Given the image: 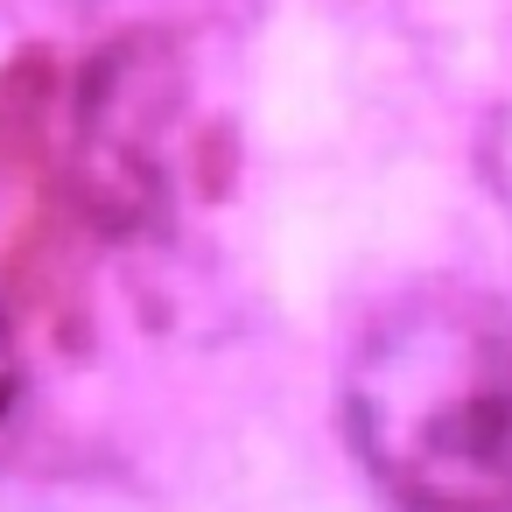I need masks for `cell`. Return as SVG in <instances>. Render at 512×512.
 Returning a JSON list of instances; mask_svg holds the SVG:
<instances>
[{"instance_id":"cell-2","label":"cell","mask_w":512,"mask_h":512,"mask_svg":"<svg viewBox=\"0 0 512 512\" xmlns=\"http://www.w3.org/2000/svg\"><path fill=\"white\" fill-rule=\"evenodd\" d=\"M15 386H22V351H15V330H8V309H0V414L15 407Z\"/></svg>"},{"instance_id":"cell-1","label":"cell","mask_w":512,"mask_h":512,"mask_svg":"<svg viewBox=\"0 0 512 512\" xmlns=\"http://www.w3.org/2000/svg\"><path fill=\"white\" fill-rule=\"evenodd\" d=\"M344 428L400 512H512V316L463 281L386 295L344 351Z\"/></svg>"}]
</instances>
